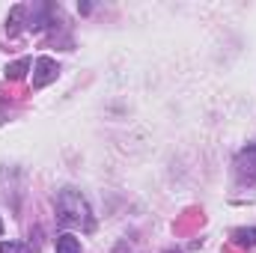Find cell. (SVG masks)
Returning a JSON list of instances; mask_svg holds the SVG:
<instances>
[{"mask_svg": "<svg viewBox=\"0 0 256 253\" xmlns=\"http://www.w3.org/2000/svg\"><path fill=\"white\" fill-rule=\"evenodd\" d=\"M54 212H57V224L60 226H80L84 232L96 230V218L90 202L84 200V194L74 188H63L54 196Z\"/></svg>", "mask_w": 256, "mask_h": 253, "instance_id": "6da1fadb", "label": "cell"}, {"mask_svg": "<svg viewBox=\"0 0 256 253\" xmlns=\"http://www.w3.org/2000/svg\"><path fill=\"white\" fill-rule=\"evenodd\" d=\"M236 176L242 185H256V143L236 155Z\"/></svg>", "mask_w": 256, "mask_h": 253, "instance_id": "7a4b0ae2", "label": "cell"}, {"mask_svg": "<svg viewBox=\"0 0 256 253\" xmlns=\"http://www.w3.org/2000/svg\"><path fill=\"white\" fill-rule=\"evenodd\" d=\"M33 90H42V86H48V84H54L57 80V74H60V66L57 60H51V57H39L36 63H33Z\"/></svg>", "mask_w": 256, "mask_h": 253, "instance_id": "3957f363", "label": "cell"}, {"mask_svg": "<svg viewBox=\"0 0 256 253\" xmlns=\"http://www.w3.org/2000/svg\"><path fill=\"white\" fill-rule=\"evenodd\" d=\"M54 250L57 253H84L80 250V242H78L72 232H60V236L54 238Z\"/></svg>", "mask_w": 256, "mask_h": 253, "instance_id": "277c9868", "label": "cell"}, {"mask_svg": "<svg viewBox=\"0 0 256 253\" xmlns=\"http://www.w3.org/2000/svg\"><path fill=\"white\" fill-rule=\"evenodd\" d=\"M232 242L242 244V248H254L256 244V226H238V230H232Z\"/></svg>", "mask_w": 256, "mask_h": 253, "instance_id": "5b68a950", "label": "cell"}, {"mask_svg": "<svg viewBox=\"0 0 256 253\" xmlns=\"http://www.w3.org/2000/svg\"><path fill=\"white\" fill-rule=\"evenodd\" d=\"M30 66H33L30 57H21V60H15V63L6 66V78H9V80H21V78L27 74V68H30Z\"/></svg>", "mask_w": 256, "mask_h": 253, "instance_id": "8992f818", "label": "cell"}, {"mask_svg": "<svg viewBox=\"0 0 256 253\" xmlns=\"http://www.w3.org/2000/svg\"><path fill=\"white\" fill-rule=\"evenodd\" d=\"M0 253H33L24 242H0Z\"/></svg>", "mask_w": 256, "mask_h": 253, "instance_id": "52a82bcc", "label": "cell"}, {"mask_svg": "<svg viewBox=\"0 0 256 253\" xmlns=\"http://www.w3.org/2000/svg\"><path fill=\"white\" fill-rule=\"evenodd\" d=\"M0 236H3V220H0Z\"/></svg>", "mask_w": 256, "mask_h": 253, "instance_id": "ba28073f", "label": "cell"}, {"mask_svg": "<svg viewBox=\"0 0 256 253\" xmlns=\"http://www.w3.org/2000/svg\"><path fill=\"white\" fill-rule=\"evenodd\" d=\"M167 253H179V250H167Z\"/></svg>", "mask_w": 256, "mask_h": 253, "instance_id": "9c48e42d", "label": "cell"}]
</instances>
